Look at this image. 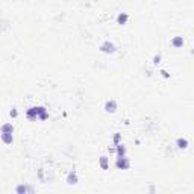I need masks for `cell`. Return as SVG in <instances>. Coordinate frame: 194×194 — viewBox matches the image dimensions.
I'll return each instance as SVG.
<instances>
[{
    "instance_id": "1",
    "label": "cell",
    "mask_w": 194,
    "mask_h": 194,
    "mask_svg": "<svg viewBox=\"0 0 194 194\" xmlns=\"http://www.w3.org/2000/svg\"><path fill=\"white\" fill-rule=\"evenodd\" d=\"M27 117H29L31 120H34V118H41V120H46V118H47V111H46V108H43V106H38V108H31V109L27 111Z\"/></svg>"
},
{
    "instance_id": "2",
    "label": "cell",
    "mask_w": 194,
    "mask_h": 194,
    "mask_svg": "<svg viewBox=\"0 0 194 194\" xmlns=\"http://www.w3.org/2000/svg\"><path fill=\"white\" fill-rule=\"evenodd\" d=\"M115 165H117L118 168H121V170H126V168L130 167V162H129V159L125 158V156H118V158H117V162H115Z\"/></svg>"
},
{
    "instance_id": "3",
    "label": "cell",
    "mask_w": 194,
    "mask_h": 194,
    "mask_svg": "<svg viewBox=\"0 0 194 194\" xmlns=\"http://www.w3.org/2000/svg\"><path fill=\"white\" fill-rule=\"evenodd\" d=\"M100 50L105 52V53H114V52H115V46L111 43V41H105L102 46H100Z\"/></svg>"
},
{
    "instance_id": "4",
    "label": "cell",
    "mask_w": 194,
    "mask_h": 194,
    "mask_svg": "<svg viewBox=\"0 0 194 194\" xmlns=\"http://www.w3.org/2000/svg\"><path fill=\"white\" fill-rule=\"evenodd\" d=\"M105 111L106 112H115L117 111V102L115 100H108L105 103Z\"/></svg>"
},
{
    "instance_id": "5",
    "label": "cell",
    "mask_w": 194,
    "mask_h": 194,
    "mask_svg": "<svg viewBox=\"0 0 194 194\" xmlns=\"http://www.w3.org/2000/svg\"><path fill=\"white\" fill-rule=\"evenodd\" d=\"M2 140L5 144H12V141H14L12 132H2Z\"/></svg>"
},
{
    "instance_id": "6",
    "label": "cell",
    "mask_w": 194,
    "mask_h": 194,
    "mask_svg": "<svg viewBox=\"0 0 194 194\" xmlns=\"http://www.w3.org/2000/svg\"><path fill=\"white\" fill-rule=\"evenodd\" d=\"M67 183H70V185L78 183V174H76V171H71V173H69V176H67Z\"/></svg>"
},
{
    "instance_id": "7",
    "label": "cell",
    "mask_w": 194,
    "mask_h": 194,
    "mask_svg": "<svg viewBox=\"0 0 194 194\" xmlns=\"http://www.w3.org/2000/svg\"><path fill=\"white\" fill-rule=\"evenodd\" d=\"M127 18H129V15H127L126 12H121V14H118V17H117V23L125 24L126 21H127Z\"/></svg>"
},
{
    "instance_id": "8",
    "label": "cell",
    "mask_w": 194,
    "mask_h": 194,
    "mask_svg": "<svg viewBox=\"0 0 194 194\" xmlns=\"http://www.w3.org/2000/svg\"><path fill=\"white\" fill-rule=\"evenodd\" d=\"M100 167L103 170H106L109 167V161H108V156H100Z\"/></svg>"
},
{
    "instance_id": "9",
    "label": "cell",
    "mask_w": 194,
    "mask_h": 194,
    "mask_svg": "<svg viewBox=\"0 0 194 194\" xmlns=\"http://www.w3.org/2000/svg\"><path fill=\"white\" fill-rule=\"evenodd\" d=\"M0 132H14V126H12V123L3 125L2 126V129H0Z\"/></svg>"
},
{
    "instance_id": "10",
    "label": "cell",
    "mask_w": 194,
    "mask_h": 194,
    "mask_svg": "<svg viewBox=\"0 0 194 194\" xmlns=\"http://www.w3.org/2000/svg\"><path fill=\"white\" fill-rule=\"evenodd\" d=\"M173 46L174 47H181L183 44V40H182V36H176V38H173Z\"/></svg>"
},
{
    "instance_id": "11",
    "label": "cell",
    "mask_w": 194,
    "mask_h": 194,
    "mask_svg": "<svg viewBox=\"0 0 194 194\" xmlns=\"http://www.w3.org/2000/svg\"><path fill=\"white\" fill-rule=\"evenodd\" d=\"M187 146H188V141L185 138H179L177 140V147L179 149H187Z\"/></svg>"
},
{
    "instance_id": "12",
    "label": "cell",
    "mask_w": 194,
    "mask_h": 194,
    "mask_svg": "<svg viewBox=\"0 0 194 194\" xmlns=\"http://www.w3.org/2000/svg\"><path fill=\"white\" fill-rule=\"evenodd\" d=\"M15 191H17V193H26V191H32V188H31V187H26V185H20V187H17Z\"/></svg>"
},
{
    "instance_id": "13",
    "label": "cell",
    "mask_w": 194,
    "mask_h": 194,
    "mask_svg": "<svg viewBox=\"0 0 194 194\" xmlns=\"http://www.w3.org/2000/svg\"><path fill=\"white\" fill-rule=\"evenodd\" d=\"M117 153H118V156H125L126 149L123 144H118V146H117Z\"/></svg>"
},
{
    "instance_id": "14",
    "label": "cell",
    "mask_w": 194,
    "mask_h": 194,
    "mask_svg": "<svg viewBox=\"0 0 194 194\" xmlns=\"http://www.w3.org/2000/svg\"><path fill=\"white\" fill-rule=\"evenodd\" d=\"M17 114H18V112H17V109H15V108H14L11 112H9V115H11V117H17Z\"/></svg>"
},
{
    "instance_id": "15",
    "label": "cell",
    "mask_w": 194,
    "mask_h": 194,
    "mask_svg": "<svg viewBox=\"0 0 194 194\" xmlns=\"http://www.w3.org/2000/svg\"><path fill=\"white\" fill-rule=\"evenodd\" d=\"M118 140H120V134H115V137H114V143H115V144H118Z\"/></svg>"
},
{
    "instance_id": "16",
    "label": "cell",
    "mask_w": 194,
    "mask_h": 194,
    "mask_svg": "<svg viewBox=\"0 0 194 194\" xmlns=\"http://www.w3.org/2000/svg\"><path fill=\"white\" fill-rule=\"evenodd\" d=\"M159 59H161V56H155V58H153V64H158V62H159Z\"/></svg>"
}]
</instances>
